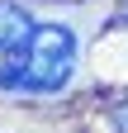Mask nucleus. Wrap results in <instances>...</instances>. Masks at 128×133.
<instances>
[{"label": "nucleus", "instance_id": "obj_1", "mask_svg": "<svg viewBox=\"0 0 128 133\" xmlns=\"http://www.w3.org/2000/svg\"><path fill=\"white\" fill-rule=\"evenodd\" d=\"M76 71V33L67 24H38L29 38L19 66L10 71L5 90H29V95H52L71 81Z\"/></svg>", "mask_w": 128, "mask_h": 133}, {"label": "nucleus", "instance_id": "obj_2", "mask_svg": "<svg viewBox=\"0 0 128 133\" xmlns=\"http://www.w3.org/2000/svg\"><path fill=\"white\" fill-rule=\"evenodd\" d=\"M33 29H38L33 14H29L19 0H0V86H5L10 71L19 66L29 38H33Z\"/></svg>", "mask_w": 128, "mask_h": 133}, {"label": "nucleus", "instance_id": "obj_3", "mask_svg": "<svg viewBox=\"0 0 128 133\" xmlns=\"http://www.w3.org/2000/svg\"><path fill=\"white\" fill-rule=\"evenodd\" d=\"M114 128H119V133H128V100L114 109Z\"/></svg>", "mask_w": 128, "mask_h": 133}]
</instances>
